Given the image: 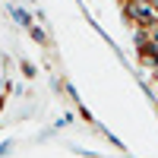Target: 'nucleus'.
Listing matches in <instances>:
<instances>
[{"label": "nucleus", "mask_w": 158, "mask_h": 158, "mask_svg": "<svg viewBox=\"0 0 158 158\" xmlns=\"http://www.w3.org/2000/svg\"><path fill=\"white\" fill-rule=\"evenodd\" d=\"M127 13H130L136 22L149 25L152 16H155V6H152V0H127Z\"/></svg>", "instance_id": "obj_1"}, {"label": "nucleus", "mask_w": 158, "mask_h": 158, "mask_svg": "<svg viewBox=\"0 0 158 158\" xmlns=\"http://www.w3.org/2000/svg\"><path fill=\"white\" fill-rule=\"evenodd\" d=\"M152 6H155V13H158V0H152Z\"/></svg>", "instance_id": "obj_2"}]
</instances>
